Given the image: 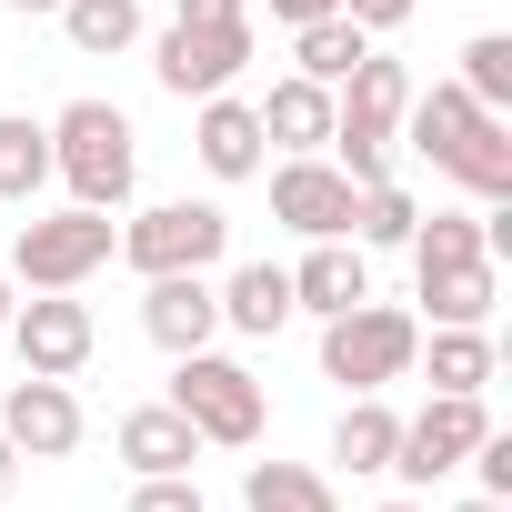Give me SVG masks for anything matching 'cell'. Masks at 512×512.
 I'll return each instance as SVG.
<instances>
[{"label": "cell", "instance_id": "1", "mask_svg": "<svg viewBox=\"0 0 512 512\" xmlns=\"http://www.w3.org/2000/svg\"><path fill=\"white\" fill-rule=\"evenodd\" d=\"M51 181H71L81 211H131L141 191V131L121 101H71L51 111Z\"/></svg>", "mask_w": 512, "mask_h": 512}, {"label": "cell", "instance_id": "2", "mask_svg": "<svg viewBox=\"0 0 512 512\" xmlns=\"http://www.w3.org/2000/svg\"><path fill=\"white\" fill-rule=\"evenodd\" d=\"M191 432H201V452H251L262 442V412H272V392L251 382V362H231V352H181L171 362V392H161Z\"/></svg>", "mask_w": 512, "mask_h": 512}, {"label": "cell", "instance_id": "3", "mask_svg": "<svg viewBox=\"0 0 512 512\" xmlns=\"http://www.w3.org/2000/svg\"><path fill=\"white\" fill-rule=\"evenodd\" d=\"M121 211H81V201H61V211H31L21 231H11V282L21 292H81L101 262H111V231Z\"/></svg>", "mask_w": 512, "mask_h": 512}, {"label": "cell", "instance_id": "4", "mask_svg": "<svg viewBox=\"0 0 512 512\" xmlns=\"http://www.w3.org/2000/svg\"><path fill=\"white\" fill-rule=\"evenodd\" d=\"M412 362H422V322L402 302H352L322 322V382H342V392H382Z\"/></svg>", "mask_w": 512, "mask_h": 512}, {"label": "cell", "instance_id": "5", "mask_svg": "<svg viewBox=\"0 0 512 512\" xmlns=\"http://www.w3.org/2000/svg\"><path fill=\"white\" fill-rule=\"evenodd\" d=\"M121 262L151 282V272H211L221 251H231V211L221 201H151V211H131L121 221Z\"/></svg>", "mask_w": 512, "mask_h": 512}, {"label": "cell", "instance_id": "6", "mask_svg": "<svg viewBox=\"0 0 512 512\" xmlns=\"http://www.w3.org/2000/svg\"><path fill=\"white\" fill-rule=\"evenodd\" d=\"M251 21H171L161 41H151V71H161V91L171 101H211V91H231L241 71H251Z\"/></svg>", "mask_w": 512, "mask_h": 512}, {"label": "cell", "instance_id": "7", "mask_svg": "<svg viewBox=\"0 0 512 512\" xmlns=\"http://www.w3.org/2000/svg\"><path fill=\"white\" fill-rule=\"evenodd\" d=\"M482 432H492L482 392H432V402L402 422V442H392V482H412V492L452 482V472L472 462V442H482Z\"/></svg>", "mask_w": 512, "mask_h": 512}, {"label": "cell", "instance_id": "8", "mask_svg": "<svg viewBox=\"0 0 512 512\" xmlns=\"http://www.w3.org/2000/svg\"><path fill=\"white\" fill-rule=\"evenodd\" d=\"M21 352V372H51V382H81V362L101 352V322H91V302L81 292H31V302H11V332H0Z\"/></svg>", "mask_w": 512, "mask_h": 512}, {"label": "cell", "instance_id": "9", "mask_svg": "<svg viewBox=\"0 0 512 512\" xmlns=\"http://www.w3.org/2000/svg\"><path fill=\"white\" fill-rule=\"evenodd\" d=\"M81 392L71 382H51V372H21L11 392H0V442H11L21 462H61V452H81Z\"/></svg>", "mask_w": 512, "mask_h": 512}, {"label": "cell", "instance_id": "10", "mask_svg": "<svg viewBox=\"0 0 512 512\" xmlns=\"http://www.w3.org/2000/svg\"><path fill=\"white\" fill-rule=\"evenodd\" d=\"M272 221H292L302 241H352V171L332 151H292L272 171Z\"/></svg>", "mask_w": 512, "mask_h": 512}, {"label": "cell", "instance_id": "11", "mask_svg": "<svg viewBox=\"0 0 512 512\" xmlns=\"http://www.w3.org/2000/svg\"><path fill=\"white\" fill-rule=\"evenodd\" d=\"M492 121H502V111H482V101H472L462 81H432V91H412V101H402V131H392V141H412V151H422V161H432V171L452 181V171L472 161V141H482Z\"/></svg>", "mask_w": 512, "mask_h": 512}, {"label": "cell", "instance_id": "12", "mask_svg": "<svg viewBox=\"0 0 512 512\" xmlns=\"http://www.w3.org/2000/svg\"><path fill=\"white\" fill-rule=\"evenodd\" d=\"M141 332L181 362V352H201L211 332H221V292H211V272H151V292H141Z\"/></svg>", "mask_w": 512, "mask_h": 512}, {"label": "cell", "instance_id": "13", "mask_svg": "<svg viewBox=\"0 0 512 512\" xmlns=\"http://www.w3.org/2000/svg\"><path fill=\"white\" fill-rule=\"evenodd\" d=\"M191 151H201V171H211V181H251V171L272 161L262 111H251V101H231V91H211V101L191 111Z\"/></svg>", "mask_w": 512, "mask_h": 512}, {"label": "cell", "instance_id": "14", "mask_svg": "<svg viewBox=\"0 0 512 512\" xmlns=\"http://www.w3.org/2000/svg\"><path fill=\"white\" fill-rule=\"evenodd\" d=\"M372 302V262H362V241H312L302 262H292V312H352Z\"/></svg>", "mask_w": 512, "mask_h": 512}, {"label": "cell", "instance_id": "15", "mask_svg": "<svg viewBox=\"0 0 512 512\" xmlns=\"http://www.w3.org/2000/svg\"><path fill=\"white\" fill-rule=\"evenodd\" d=\"M211 292H221V332H241V342H272L292 322V272L282 262H231V282H211Z\"/></svg>", "mask_w": 512, "mask_h": 512}, {"label": "cell", "instance_id": "16", "mask_svg": "<svg viewBox=\"0 0 512 512\" xmlns=\"http://www.w3.org/2000/svg\"><path fill=\"white\" fill-rule=\"evenodd\" d=\"M251 111H262V141H272L282 161H292V151H332V91H322V81H302V71H292V81H272Z\"/></svg>", "mask_w": 512, "mask_h": 512}, {"label": "cell", "instance_id": "17", "mask_svg": "<svg viewBox=\"0 0 512 512\" xmlns=\"http://www.w3.org/2000/svg\"><path fill=\"white\" fill-rule=\"evenodd\" d=\"M111 452H121L131 472H191V462H201V432H191L171 402H141V412H121Z\"/></svg>", "mask_w": 512, "mask_h": 512}, {"label": "cell", "instance_id": "18", "mask_svg": "<svg viewBox=\"0 0 512 512\" xmlns=\"http://www.w3.org/2000/svg\"><path fill=\"white\" fill-rule=\"evenodd\" d=\"M392 442H402V412L382 392H352L342 422H332V462L342 472H392Z\"/></svg>", "mask_w": 512, "mask_h": 512}, {"label": "cell", "instance_id": "19", "mask_svg": "<svg viewBox=\"0 0 512 512\" xmlns=\"http://www.w3.org/2000/svg\"><path fill=\"white\" fill-rule=\"evenodd\" d=\"M241 512H342V492L312 462H251L241 472Z\"/></svg>", "mask_w": 512, "mask_h": 512}, {"label": "cell", "instance_id": "20", "mask_svg": "<svg viewBox=\"0 0 512 512\" xmlns=\"http://www.w3.org/2000/svg\"><path fill=\"white\" fill-rule=\"evenodd\" d=\"M61 41L81 51V61H121L131 41H141V0H61Z\"/></svg>", "mask_w": 512, "mask_h": 512}, {"label": "cell", "instance_id": "21", "mask_svg": "<svg viewBox=\"0 0 512 512\" xmlns=\"http://www.w3.org/2000/svg\"><path fill=\"white\" fill-rule=\"evenodd\" d=\"M362 51H372V31H362V21H342V11H322V21H302V31H292V71H302V81H322V91H332Z\"/></svg>", "mask_w": 512, "mask_h": 512}, {"label": "cell", "instance_id": "22", "mask_svg": "<svg viewBox=\"0 0 512 512\" xmlns=\"http://www.w3.org/2000/svg\"><path fill=\"white\" fill-rule=\"evenodd\" d=\"M422 282V312L432 322H492V302H502V272L492 262H452V272H412Z\"/></svg>", "mask_w": 512, "mask_h": 512}, {"label": "cell", "instance_id": "23", "mask_svg": "<svg viewBox=\"0 0 512 512\" xmlns=\"http://www.w3.org/2000/svg\"><path fill=\"white\" fill-rule=\"evenodd\" d=\"M492 362V322H432V392H482Z\"/></svg>", "mask_w": 512, "mask_h": 512}, {"label": "cell", "instance_id": "24", "mask_svg": "<svg viewBox=\"0 0 512 512\" xmlns=\"http://www.w3.org/2000/svg\"><path fill=\"white\" fill-rule=\"evenodd\" d=\"M41 181H51V121L0 111V201H41Z\"/></svg>", "mask_w": 512, "mask_h": 512}, {"label": "cell", "instance_id": "25", "mask_svg": "<svg viewBox=\"0 0 512 512\" xmlns=\"http://www.w3.org/2000/svg\"><path fill=\"white\" fill-rule=\"evenodd\" d=\"M412 221H422V201H412L402 181H362V191H352V241H362V251H402Z\"/></svg>", "mask_w": 512, "mask_h": 512}, {"label": "cell", "instance_id": "26", "mask_svg": "<svg viewBox=\"0 0 512 512\" xmlns=\"http://www.w3.org/2000/svg\"><path fill=\"white\" fill-rule=\"evenodd\" d=\"M462 91L512 121V31H472V41H462Z\"/></svg>", "mask_w": 512, "mask_h": 512}, {"label": "cell", "instance_id": "27", "mask_svg": "<svg viewBox=\"0 0 512 512\" xmlns=\"http://www.w3.org/2000/svg\"><path fill=\"white\" fill-rule=\"evenodd\" d=\"M452 181H462L472 201H512V121H492V131L472 141V161H462Z\"/></svg>", "mask_w": 512, "mask_h": 512}, {"label": "cell", "instance_id": "28", "mask_svg": "<svg viewBox=\"0 0 512 512\" xmlns=\"http://www.w3.org/2000/svg\"><path fill=\"white\" fill-rule=\"evenodd\" d=\"M131 512H211V502H201L191 472H141V482H131Z\"/></svg>", "mask_w": 512, "mask_h": 512}, {"label": "cell", "instance_id": "29", "mask_svg": "<svg viewBox=\"0 0 512 512\" xmlns=\"http://www.w3.org/2000/svg\"><path fill=\"white\" fill-rule=\"evenodd\" d=\"M342 21H362V31L382 41V31H402V21H412V0H342Z\"/></svg>", "mask_w": 512, "mask_h": 512}, {"label": "cell", "instance_id": "30", "mask_svg": "<svg viewBox=\"0 0 512 512\" xmlns=\"http://www.w3.org/2000/svg\"><path fill=\"white\" fill-rule=\"evenodd\" d=\"M171 21H251V0H171Z\"/></svg>", "mask_w": 512, "mask_h": 512}, {"label": "cell", "instance_id": "31", "mask_svg": "<svg viewBox=\"0 0 512 512\" xmlns=\"http://www.w3.org/2000/svg\"><path fill=\"white\" fill-rule=\"evenodd\" d=\"M11 492H21V452H11V442H0V502H11Z\"/></svg>", "mask_w": 512, "mask_h": 512}, {"label": "cell", "instance_id": "32", "mask_svg": "<svg viewBox=\"0 0 512 512\" xmlns=\"http://www.w3.org/2000/svg\"><path fill=\"white\" fill-rule=\"evenodd\" d=\"M452 512H512V502H492V492H472V502H452Z\"/></svg>", "mask_w": 512, "mask_h": 512}, {"label": "cell", "instance_id": "33", "mask_svg": "<svg viewBox=\"0 0 512 512\" xmlns=\"http://www.w3.org/2000/svg\"><path fill=\"white\" fill-rule=\"evenodd\" d=\"M11 292H21V282H11V272H0V332H11Z\"/></svg>", "mask_w": 512, "mask_h": 512}, {"label": "cell", "instance_id": "34", "mask_svg": "<svg viewBox=\"0 0 512 512\" xmlns=\"http://www.w3.org/2000/svg\"><path fill=\"white\" fill-rule=\"evenodd\" d=\"M11 11H61V0H11Z\"/></svg>", "mask_w": 512, "mask_h": 512}, {"label": "cell", "instance_id": "35", "mask_svg": "<svg viewBox=\"0 0 512 512\" xmlns=\"http://www.w3.org/2000/svg\"><path fill=\"white\" fill-rule=\"evenodd\" d=\"M382 512H422V502H382Z\"/></svg>", "mask_w": 512, "mask_h": 512}, {"label": "cell", "instance_id": "36", "mask_svg": "<svg viewBox=\"0 0 512 512\" xmlns=\"http://www.w3.org/2000/svg\"><path fill=\"white\" fill-rule=\"evenodd\" d=\"M332 11H342V0H332Z\"/></svg>", "mask_w": 512, "mask_h": 512}]
</instances>
